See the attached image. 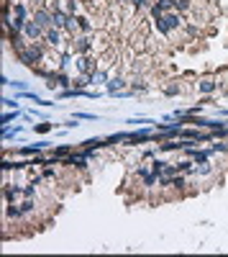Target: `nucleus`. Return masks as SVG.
<instances>
[{
	"instance_id": "1",
	"label": "nucleus",
	"mask_w": 228,
	"mask_h": 257,
	"mask_svg": "<svg viewBox=\"0 0 228 257\" xmlns=\"http://www.w3.org/2000/svg\"><path fill=\"white\" fill-rule=\"evenodd\" d=\"M16 59L21 62V64H26V67H39V64H44L49 59V47L44 41H31L26 49H21V52H16Z\"/></svg>"
},
{
	"instance_id": "2",
	"label": "nucleus",
	"mask_w": 228,
	"mask_h": 257,
	"mask_svg": "<svg viewBox=\"0 0 228 257\" xmlns=\"http://www.w3.org/2000/svg\"><path fill=\"white\" fill-rule=\"evenodd\" d=\"M195 87H198V93H200V95H213L215 90H221V85H218V75H203V77H198Z\"/></svg>"
},
{
	"instance_id": "3",
	"label": "nucleus",
	"mask_w": 228,
	"mask_h": 257,
	"mask_svg": "<svg viewBox=\"0 0 228 257\" xmlns=\"http://www.w3.org/2000/svg\"><path fill=\"white\" fill-rule=\"evenodd\" d=\"M152 142H154L152 129H139V131H128L126 147H141V144H152Z\"/></svg>"
},
{
	"instance_id": "4",
	"label": "nucleus",
	"mask_w": 228,
	"mask_h": 257,
	"mask_svg": "<svg viewBox=\"0 0 228 257\" xmlns=\"http://www.w3.org/2000/svg\"><path fill=\"white\" fill-rule=\"evenodd\" d=\"M70 47L75 54H90V49H93V36H90V33H77V36H72Z\"/></svg>"
},
{
	"instance_id": "5",
	"label": "nucleus",
	"mask_w": 228,
	"mask_h": 257,
	"mask_svg": "<svg viewBox=\"0 0 228 257\" xmlns=\"http://www.w3.org/2000/svg\"><path fill=\"white\" fill-rule=\"evenodd\" d=\"M44 44H47L49 49H54V52L67 49V47H64V31H62V29H49L47 36H44Z\"/></svg>"
},
{
	"instance_id": "6",
	"label": "nucleus",
	"mask_w": 228,
	"mask_h": 257,
	"mask_svg": "<svg viewBox=\"0 0 228 257\" xmlns=\"http://www.w3.org/2000/svg\"><path fill=\"white\" fill-rule=\"evenodd\" d=\"M31 21H36V24L44 29V31H49V29H54V24H51V10L44 5V8H33V13H31Z\"/></svg>"
},
{
	"instance_id": "7",
	"label": "nucleus",
	"mask_w": 228,
	"mask_h": 257,
	"mask_svg": "<svg viewBox=\"0 0 228 257\" xmlns=\"http://www.w3.org/2000/svg\"><path fill=\"white\" fill-rule=\"evenodd\" d=\"M21 196H24V185H18V183H5L3 185V203H16Z\"/></svg>"
},
{
	"instance_id": "8",
	"label": "nucleus",
	"mask_w": 228,
	"mask_h": 257,
	"mask_svg": "<svg viewBox=\"0 0 228 257\" xmlns=\"http://www.w3.org/2000/svg\"><path fill=\"white\" fill-rule=\"evenodd\" d=\"M24 33H26L28 41H44V36H47V31H44V29L36 24V21H31V18H28V24H26Z\"/></svg>"
},
{
	"instance_id": "9",
	"label": "nucleus",
	"mask_w": 228,
	"mask_h": 257,
	"mask_svg": "<svg viewBox=\"0 0 228 257\" xmlns=\"http://www.w3.org/2000/svg\"><path fill=\"white\" fill-rule=\"evenodd\" d=\"M126 87H128V80H126V77H123V75H113L110 80L105 83V93L113 95V93H118V90H126Z\"/></svg>"
},
{
	"instance_id": "10",
	"label": "nucleus",
	"mask_w": 228,
	"mask_h": 257,
	"mask_svg": "<svg viewBox=\"0 0 228 257\" xmlns=\"http://www.w3.org/2000/svg\"><path fill=\"white\" fill-rule=\"evenodd\" d=\"M190 160H195V165H203V162H210V149H200V147H190V149H182Z\"/></svg>"
},
{
	"instance_id": "11",
	"label": "nucleus",
	"mask_w": 228,
	"mask_h": 257,
	"mask_svg": "<svg viewBox=\"0 0 228 257\" xmlns=\"http://www.w3.org/2000/svg\"><path fill=\"white\" fill-rule=\"evenodd\" d=\"M169 10H175V3H172V0H154L152 8H149V13H152V18H156V16L169 13Z\"/></svg>"
},
{
	"instance_id": "12",
	"label": "nucleus",
	"mask_w": 228,
	"mask_h": 257,
	"mask_svg": "<svg viewBox=\"0 0 228 257\" xmlns=\"http://www.w3.org/2000/svg\"><path fill=\"white\" fill-rule=\"evenodd\" d=\"M47 147H49V142H39V144H28V147H21L16 154H21V157H36V154H41Z\"/></svg>"
},
{
	"instance_id": "13",
	"label": "nucleus",
	"mask_w": 228,
	"mask_h": 257,
	"mask_svg": "<svg viewBox=\"0 0 228 257\" xmlns=\"http://www.w3.org/2000/svg\"><path fill=\"white\" fill-rule=\"evenodd\" d=\"M21 208H24V221H31L33 214L39 211V203H36V198H24L21 200Z\"/></svg>"
},
{
	"instance_id": "14",
	"label": "nucleus",
	"mask_w": 228,
	"mask_h": 257,
	"mask_svg": "<svg viewBox=\"0 0 228 257\" xmlns=\"http://www.w3.org/2000/svg\"><path fill=\"white\" fill-rule=\"evenodd\" d=\"M67 21H70V13H67L64 8H59V10H51V24H54V29H67Z\"/></svg>"
},
{
	"instance_id": "15",
	"label": "nucleus",
	"mask_w": 228,
	"mask_h": 257,
	"mask_svg": "<svg viewBox=\"0 0 228 257\" xmlns=\"http://www.w3.org/2000/svg\"><path fill=\"white\" fill-rule=\"evenodd\" d=\"M128 87H131L136 95H139V93H146V90H149V83H146V77H144V75H133V77H131V83H128Z\"/></svg>"
},
{
	"instance_id": "16",
	"label": "nucleus",
	"mask_w": 228,
	"mask_h": 257,
	"mask_svg": "<svg viewBox=\"0 0 228 257\" xmlns=\"http://www.w3.org/2000/svg\"><path fill=\"white\" fill-rule=\"evenodd\" d=\"M79 147H82V149H87V152H98V149H102V147H108V144H105V139H100V137H93V139H85V142H79Z\"/></svg>"
},
{
	"instance_id": "17",
	"label": "nucleus",
	"mask_w": 228,
	"mask_h": 257,
	"mask_svg": "<svg viewBox=\"0 0 228 257\" xmlns=\"http://www.w3.org/2000/svg\"><path fill=\"white\" fill-rule=\"evenodd\" d=\"M162 93H164L167 98H175V95H179V93H185V87H182L179 80H172V83H167V85L162 87Z\"/></svg>"
},
{
	"instance_id": "18",
	"label": "nucleus",
	"mask_w": 228,
	"mask_h": 257,
	"mask_svg": "<svg viewBox=\"0 0 228 257\" xmlns=\"http://www.w3.org/2000/svg\"><path fill=\"white\" fill-rule=\"evenodd\" d=\"M21 131H24V126H18V124H16V126H5V129H3V134H0V137H3V142H8V139L18 137Z\"/></svg>"
},
{
	"instance_id": "19",
	"label": "nucleus",
	"mask_w": 228,
	"mask_h": 257,
	"mask_svg": "<svg viewBox=\"0 0 228 257\" xmlns=\"http://www.w3.org/2000/svg\"><path fill=\"white\" fill-rule=\"evenodd\" d=\"M182 31H185V36H187V39H198V36H200V24H190V21H187Z\"/></svg>"
},
{
	"instance_id": "20",
	"label": "nucleus",
	"mask_w": 228,
	"mask_h": 257,
	"mask_svg": "<svg viewBox=\"0 0 228 257\" xmlns=\"http://www.w3.org/2000/svg\"><path fill=\"white\" fill-rule=\"evenodd\" d=\"M36 193H39V183L36 180H28L24 185V198H36Z\"/></svg>"
},
{
	"instance_id": "21",
	"label": "nucleus",
	"mask_w": 228,
	"mask_h": 257,
	"mask_svg": "<svg viewBox=\"0 0 228 257\" xmlns=\"http://www.w3.org/2000/svg\"><path fill=\"white\" fill-rule=\"evenodd\" d=\"M21 116H24V114H21V111L16 108V111H8V114H3V118H0V126H8L10 124V121H16V118H21Z\"/></svg>"
},
{
	"instance_id": "22",
	"label": "nucleus",
	"mask_w": 228,
	"mask_h": 257,
	"mask_svg": "<svg viewBox=\"0 0 228 257\" xmlns=\"http://www.w3.org/2000/svg\"><path fill=\"white\" fill-rule=\"evenodd\" d=\"M110 77H108V72L105 70H98L93 77H90V85H102V83H108Z\"/></svg>"
},
{
	"instance_id": "23",
	"label": "nucleus",
	"mask_w": 228,
	"mask_h": 257,
	"mask_svg": "<svg viewBox=\"0 0 228 257\" xmlns=\"http://www.w3.org/2000/svg\"><path fill=\"white\" fill-rule=\"evenodd\" d=\"M149 165H152V172H154V175H162V172H164V167H167L169 162H167V160H159V157H154Z\"/></svg>"
},
{
	"instance_id": "24",
	"label": "nucleus",
	"mask_w": 228,
	"mask_h": 257,
	"mask_svg": "<svg viewBox=\"0 0 228 257\" xmlns=\"http://www.w3.org/2000/svg\"><path fill=\"white\" fill-rule=\"evenodd\" d=\"M195 175H198V177H208V175H213V165H210V162L198 165V167H195Z\"/></svg>"
},
{
	"instance_id": "25",
	"label": "nucleus",
	"mask_w": 228,
	"mask_h": 257,
	"mask_svg": "<svg viewBox=\"0 0 228 257\" xmlns=\"http://www.w3.org/2000/svg\"><path fill=\"white\" fill-rule=\"evenodd\" d=\"M210 152H215V154H228V142L226 139H215V144L210 147Z\"/></svg>"
},
{
	"instance_id": "26",
	"label": "nucleus",
	"mask_w": 228,
	"mask_h": 257,
	"mask_svg": "<svg viewBox=\"0 0 228 257\" xmlns=\"http://www.w3.org/2000/svg\"><path fill=\"white\" fill-rule=\"evenodd\" d=\"M182 144L179 142H162L159 144V152H179Z\"/></svg>"
},
{
	"instance_id": "27",
	"label": "nucleus",
	"mask_w": 228,
	"mask_h": 257,
	"mask_svg": "<svg viewBox=\"0 0 228 257\" xmlns=\"http://www.w3.org/2000/svg\"><path fill=\"white\" fill-rule=\"evenodd\" d=\"M77 26H79V33H90V31H93V26H90L87 16H79V13H77Z\"/></svg>"
},
{
	"instance_id": "28",
	"label": "nucleus",
	"mask_w": 228,
	"mask_h": 257,
	"mask_svg": "<svg viewBox=\"0 0 228 257\" xmlns=\"http://www.w3.org/2000/svg\"><path fill=\"white\" fill-rule=\"evenodd\" d=\"M172 3H175L177 13H187V10L192 8V0H172Z\"/></svg>"
},
{
	"instance_id": "29",
	"label": "nucleus",
	"mask_w": 228,
	"mask_h": 257,
	"mask_svg": "<svg viewBox=\"0 0 228 257\" xmlns=\"http://www.w3.org/2000/svg\"><path fill=\"white\" fill-rule=\"evenodd\" d=\"M126 139H128V134L118 131V134H113V137H108V139H105V144H108V147H113V144H121V142H126Z\"/></svg>"
},
{
	"instance_id": "30",
	"label": "nucleus",
	"mask_w": 228,
	"mask_h": 257,
	"mask_svg": "<svg viewBox=\"0 0 228 257\" xmlns=\"http://www.w3.org/2000/svg\"><path fill=\"white\" fill-rule=\"evenodd\" d=\"M62 8L67 10L70 16H77V8H79V0H64L62 3Z\"/></svg>"
},
{
	"instance_id": "31",
	"label": "nucleus",
	"mask_w": 228,
	"mask_h": 257,
	"mask_svg": "<svg viewBox=\"0 0 228 257\" xmlns=\"http://www.w3.org/2000/svg\"><path fill=\"white\" fill-rule=\"evenodd\" d=\"M131 5H133V10H146V8H152V0H131Z\"/></svg>"
},
{
	"instance_id": "32",
	"label": "nucleus",
	"mask_w": 228,
	"mask_h": 257,
	"mask_svg": "<svg viewBox=\"0 0 228 257\" xmlns=\"http://www.w3.org/2000/svg\"><path fill=\"white\" fill-rule=\"evenodd\" d=\"M72 118H77V121H98V116H95V114H85V111H77V114H75Z\"/></svg>"
},
{
	"instance_id": "33",
	"label": "nucleus",
	"mask_w": 228,
	"mask_h": 257,
	"mask_svg": "<svg viewBox=\"0 0 228 257\" xmlns=\"http://www.w3.org/2000/svg\"><path fill=\"white\" fill-rule=\"evenodd\" d=\"M3 106H5L8 111H16V108H18V98H3Z\"/></svg>"
},
{
	"instance_id": "34",
	"label": "nucleus",
	"mask_w": 228,
	"mask_h": 257,
	"mask_svg": "<svg viewBox=\"0 0 228 257\" xmlns=\"http://www.w3.org/2000/svg\"><path fill=\"white\" fill-rule=\"evenodd\" d=\"M33 131H36V134H49L51 124H33Z\"/></svg>"
},
{
	"instance_id": "35",
	"label": "nucleus",
	"mask_w": 228,
	"mask_h": 257,
	"mask_svg": "<svg viewBox=\"0 0 228 257\" xmlns=\"http://www.w3.org/2000/svg\"><path fill=\"white\" fill-rule=\"evenodd\" d=\"M44 177H47V180H49V177H56V170H54V165H47V167H44Z\"/></svg>"
},
{
	"instance_id": "36",
	"label": "nucleus",
	"mask_w": 228,
	"mask_h": 257,
	"mask_svg": "<svg viewBox=\"0 0 228 257\" xmlns=\"http://www.w3.org/2000/svg\"><path fill=\"white\" fill-rule=\"evenodd\" d=\"M64 126H67V129H75V126H77V118H70V121H67Z\"/></svg>"
},
{
	"instance_id": "37",
	"label": "nucleus",
	"mask_w": 228,
	"mask_h": 257,
	"mask_svg": "<svg viewBox=\"0 0 228 257\" xmlns=\"http://www.w3.org/2000/svg\"><path fill=\"white\" fill-rule=\"evenodd\" d=\"M116 3H118V5H126V3H131V0H116Z\"/></svg>"
},
{
	"instance_id": "38",
	"label": "nucleus",
	"mask_w": 228,
	"mask_h": 257,
	"mask_svg": "<svg viewBox=\"0 0 228 257\" xmlns=\"http://www.w3.org/2000/svg\"><path fill=\"white\" fill-rule=\"evenodd\" d=\"M221 116H228V108H221Z\"/></svg>"
},
{
	"instance_id": "39",
	"label": "nucleus",
	"mask_w": 228,
	"mask_h": 257,
	"mask_svg": "<svg viewBox=\"0 0 228 257\" xmlns=\"http://www.w3.org/2000/svg\"><path fill=\"white\" fill-rule=\"evenodd\" d=\"M223 95H226V98H228V87H223Z\"/></svg>"
}]
</instances>
